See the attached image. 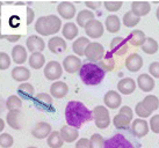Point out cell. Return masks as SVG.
Wrapping results in <instances>:
<instances>
[{
  "label": "cell",
  "instance_id": "38",
  "mask_svg": "<svg viewBox=\"0 0 159 148\" xmlns=\"http://www.w3.org/2000/svg\"><path fill=\"white\" fill-rule=\"evenodd\" d=\"M6 107L9 111H13V110H20L22 107V100L19 97L18 95H11L6 100Z\"/></svg>",
  "mask_w": 159,
  "mask_h": 148
},
{
  "label": "cell",
  "instance_id": "18",
  "mask_svg": "<svg viewBox=\"0 0 159 148\" xmlns=\"http://www.w3.org/2000/svg\"><path fill=\"white\" fill-rule=\"evenodd\" d=\"M69 93V87L63 81H55L50 87V95L55 98H63Z\"/></svg>",
  "mask_w": 159,
  "mask_h": 148
},
{
  "label": "cell",
  "instance_id": "6",
  "mask_svg": "<svg viewBox=\"0 0 159 148\" xmlns=\"http://www.w3.org/2000/svg\"><path fill=\"white\" fill-rule=\"evenodd\" d=\"M103 148H136V147L123 134L117 133V134L113 135L109 139L105 140Z\"/></svg>",
  "mask_w": 159,
  "mask_h": 148
},
{
  "label": "cell",
  "instance_id": "32",
  "mask_svg": "<svg viewBox=\"0 0 159 148\" xmlns=\"http://www.w3.org/2000/svg\"><path fill=\"white\" fill-rule=\"evenodd\" d=\"M94 13L89 9H84V11H80L78 15H77V19L75 21L78 23V26L81 27V28H85V26L89 23V21L94 20Z\"/></svg>",
  "mask_w": 159,
  "mask_h": 148
},
{
  "label": "cell",
  "instance_id": "17",
  "mask_svg": "<svg viewBox=\"0 0 159 148\" xmlns=\"http://www.w3.org/2000/svg\"><path fill=\"white\" fill-rule=\"evenodd\" d=\"M125 67L130 72H138L143 67V58L138 53H131L125 59Z\"/></svg>",
  "mask_w": 159,
  "mask_h": 148
},
{
  "label": "cell",
  "instance_id": "2",
  "mask_svg": "<svg viewBox=\"0 0 159 148\" xmlns=\"http://www.w3.org/2000/svg\"><path fill=\"white\" fill-rule=\"evenodd\" d=\"M79 75L81 81L86 86H97L106 76V72L100 66L94 63H86L81 66L79 71Z\"/></svg>",
  "mask_w": 159,
  "mask_h": 148
},
{
  "label": "cell",
  "instance_id": "44",
  "mask_svg": "<svg viewBox=\"0 0 159 148\" xmlns=\"http://www.w3.org/2000/svg\"><path fill=\"white\" fill-rule=\"evenodd\" d=\"M122 1H105L103 2V6H105V8L108 11V12H117L121 9L122 7Z\"/></svg>",
  "mask_w": 159,
  "mask_h": 148
},
{
  "label": "cell",
  "instance_id": "26",
  "mask_svg": "<svg viewBox=\"0 0 159 148\" xmlns=\"http://www.w3.org/2000/svg\"><path fill=\"white\" fill-rule=\"evenodd\" d=\"M145 34L142 30H139V29H136V30L131 31L128 35L127 42H129L133 46H142L144 44V42H145Z\"/></svg>",
  "mask_w": 159,
  "mask_h": 148
},
{
  "label": "cell",
  "instance_id": "7",
  "mask_svg": "<svg viewBox=\"0 0 159 148\" xmlns=\"http://www.w3.org/2000/svg\"><path fill=\"white\" fill-rule=\"evenodd\" d=\"M62 64H59L58 61L51 60L44 66V76L50 81H57L58 79L62 76Z\"/></svg>",
  "mask_w": 159,
  "mask_h": 148
},
{
  "label": "cell",
  "instance_id": "16",
  "mask_svg": "<svg viewBox=\"0 0 159 148\" xmlns=\"http://www.w3.org/2000/svg\"><path fill=\"white\" fill-rule=\"evenodd\" d=\"M103 102L106 104L107 108L109 109H117L121 103H122V97L115 90H109L106 93V95L103 97Z\"/></svg>",
  "mask_w": 159,
  "mask_h": 148
},
{
  "label": "cell",
  "instance_id": "22",
  "mask_svg": "<svg viewBox=\"0 0 159 148\" xmlns=\"http://www.w3.org/2000/svg\"><path fill=\"white\" fill-rule=\"evenodd\" d=\"M59 134L62 137L63 141H65V142H75V140L78 139V137H79V132L77 128L72 126H69V125H64V126L61 128L59 131Z\"/></svg>",
  "mask_w": 159,
  "mask_h": 148
},
{
  "label": "cell",
  "instance_id": "37",
  "mask_svg": "<svg viewBox=\"0 0 159 148\" xmlns=\"http://www.w3.org/2000/svg\"><path fill=\"white\" fill-rule=\"evenodd\" d=\"M142 102L150 112H153L157 109H159V100L158 97L155 95H148L146 97H144V100Z\"/></svg>",
  "mask_w": 159,
  "mask_h": 148
},
{
  "label": "cell",
  "instance_id": "52",
  "mask_svg": "<svg viewBox=\"0 0 159 148\" xmlns=\"http://www.w3.org/2000/svg\"><path fill=\"white\" fill-rule=\"evenodd\" d=\"M85 5H86L89 9H97L101 6V2H100V1H94V2H93V1H87V2H85Z\"/></svg>",
  "mask_w": 159,
  "mask_h": 148
},
{
  "label": "cell",
  "instance_id": "1",
  "mask_svg": "<svg viewBox=\"0 0 159 148\" xmlns=\"http://www.w3.org/2000/svg\"><path fill=\"white\" fill-rule=\"evenodd\" d=\"M92 119V111L79 101H70L65 107V120L69 126L78 130L85 123L91 122Z\"/></svg>",
  "mask_w": 159,
  "mask_h": 148
},
{
  "label": "cell",
  "instance_id": "27",
  "mask_svg": "<svg viewBox=\"0 0 159 148\" xmlns=\"http://www.w3.org/2000/svg\"><path fill=\"white\" fill-rule=\"evenodd\" d=\"M12 78L18 82H25L30 78V71L25 66H16L12 71Z\"/></svg>",
  "mask_w": 159,
  "mask_h": 148
},
{
  "label": "cell",
  "instance_id": "19",
  "mask_svg": "<svg viewBox=\"0 0 159 148\" xmlns=\"http://www.w3.org/2000/svg\"><path fill=\"white\" fill-rule=\"evenodd\" d=\"M136 81L131 78H124L117 83V90L123 95H130L136 89Z\"/></svg>",
  "mask_w": 159,
  "mask_h": 148
},
{
  "label": "cell",
  "instance_id": "30",
  "mask_svg": "<svg viewBox=\"0 0 159 148\" xmlns=\"http://www.w3.org/2000/svg\"><path fill=\"white\" fill-rule=\"evenodd\" d=\"M28 61H29L30 67L34 70H40L43 66H45V57L42 52L31 53Z\"/></svg>",
  "mask_w": 159,
  "mask_h": 148
},
{
  "label": "cell",
  "instance_id": "12",
  "mask_svg": "<svg viewBox=\"0 0 159 148\" xmlns=\"http://www.w3.org/2000/svg\"><path fill=\"white\" fill-rule=\"evenodd\" d=\"M26 46H27V50L31 53L42 52L45 49V42L43 41V38H41L39 36L31 35L27 38Z\"/></svg>",
  "mask_w": 159,
  "mask_h": 148
},
{
  "label": "cell",
  "instance_id": "29",
  "mask_svg": "<svg viewBox=\"0 0 159 148\" xmlns=\"http://www.w3.org/2000/svg\"><path fill=\"white\" fill-rule=\"evenodd\" d=\"M89 44V39L87 37H78L73 42V44H72V50L77 54V57L84 56L85 50H86Z\"/></svg>",
  "mask_w": 159,
  "mask_h": 148
},
{
  "label": "cell",
  "instance_id": "28",
  "mask_svg": "<svg viewBox=\"0 0 159 148\" xmlns=\"http://www.w3.org/2000/svg\"><path fill=\"white\" fill-rule=\"evenodd\" d=\"M105 27H106V30L108 33H111V34H115L120 30L121 28V21H120V18L117 15H108L106 18V21H105Z\"/></svg>",
  "mask_w": 159,
  "mask_h": 148
},
{
  "label": "cell",
  "instance_id": "40",
  "mask_svg": "<svg viewBox=\"0 0 159 148\" xmlns=\"http://www.w3.org/2000/svg\"><path fill=\"white\" fill-rule=\"evenodd\" d=\"M105 145V139L101 134L95 133L89 139V148H103Z\"/></svg>",
  "mask_w": 159,
  "mask_h": 148
},
{
  "label": "cell",
  "instance_id": "5",
  "mask_svg": "<svg viewBox=\"0 0 159 148\" xmlns=\"http://www.w3.org/2000/svg\"><path fill=\"white\" fill-rule=\"evenodd\" d=\"M87 59L89 60V63H94L98 64L99 61H101L105 57V48L102 46V44L97 43V42H89V44L87 45V48L85 50L84 54Z\"/></svg>",
  "mask_w": 159,
  "mask_h": 148
},
{
  "label": "cell",
  "instance_id": "51",
  "mask_svg": "<svg viewBox=\"0 0 159 148\" xmlns=\"http://www.w3.org/2000/svg\"><path fill=\"white\" fill-rule=\"evenodd\" d=\"M1 38L14 43V42H18L19 39L21 38V35H1Z\"/></svg>",
  "mask_w": 159,
  "mask_h": 148
},
{
  "label": "cell",
  "instance_id": "34",
  "mask_svg": "<svg viewBox=\"0 0 159 148\" xmlns=\"http://www.w3.org/2000/svg\"><path fill=\"white\" fill-rule=\"evenodd\" d=\"M131 122L129 118H127L125 116L121 115V113H117L116 116H114L113 118V124L116 128L119 130H128L130 128V125H131Z\"/></svg>",
  "mask_w": 159,
  "mask_h": 148
},
{
  "label": "cell",
  "instance_id": "42",
  "mask_svg": "<svg viewBox=\"0 0 159 148\" xmlns=\"http://www.w3.org/2000/svg\"><path fill=\"white\" fill-rule=\"evenodd\" d=\"M14 144L13 137L9 133H1L0 135V146L2 148H11Z\"/></svg>",
  "mask_w": 159,
  "mask_h": 148
},
{
  "label": "cell",
  "instance_id": "14",
  "mask_svg": "<svg viewBox=\"0 0 159 148\" xmlns=\"http://www.w3.org/2000/svg\"><path fill=\"white\" fill-rule=\"evenodd\" d=\"M57 12L59 16L65 20H71L75 15V6L70 1H62L57 6Z\"/></svg>",
  "mask_w": 159,
  "mask_h": 148
},
{
  "label": "cell",
  "instance_id": "48",
  "mask_svg": "<svg viewBox=\"0 0 159 148\" xmlns=\"http://www.w3.org/2000/svg\"><path fill=\"white\" fill-rule=\"evenodd\" d=\"M119 113H121V115H123V116H125V117L129 118L130 120H133L134 111H133V109H131L130 107H127V105H124V107H122V108L120 109Z\"/></svg>",
  "mask_w": 159,
  "mask_h": 148
},
{
  "label": "cell",
  "instance_id": "23",
  "mask_svg": "<svg viewBox=\"0 0 159 148\" xmlns=\"http://www.w3.org/2000/svg\"><path fill=\"white\" fill-rule=\"evenodd\" d=\"M35 104L43 110H49L52 108V97L47 93H40L34 97Z\"/></svg>",
  "mask_w": 159,
  "mask_h": 148
},
{
  "label": "cell",
  "instance_id": "39",
  "mask_svg": "<svg viewBox=\"0 0 159 148\" xmlns=\"http://www.w3.org/2000/svg\"><path fill=\"white\" fill-rule=\"evenodd\" d=\"M123 24L125 27H128V28H134L135 26H137L139 21H141V18H137L136 15H134L131 13V11L130 12H127V13L124 14L123 16Z\"/></svg>",
  "mask_w": 159,
  "mask_h": 148
},
{
  "label": "cell",
  "instance_id": "20",
  "mask_svg": "<svg viewBox=\"0 0 159 148\" xmlns=\"http://www.w3.org/2000/svg\"><path fill=\"white\" fill-rule=\"evenodd\" d=\"M51 132L52 131H51L50 124L45 122H41L35 125V127L31 131V134L34 135L36 139H45V138H48Z\"/></svg>",
  "mask_w": 159,
  "mask_h": 148
},
{
  "label": "cell",
  "instance_id": "25",
  "mask_svg": "<svg viewBox=\"0 0 159 148\" xmlns=\"http://www.w3.org/2000/svg\"><path fill=\"white\" fill-rule=\"evenodd\" d=\"M12 58L13 61L18 65H22L23 63L27 60L28 54H27V49L22 45H15L12 49Z\"/></svg>",
  "mask_w": 159,
  "mask_h": 148
},
{
  "label": "cell",
  "instance_id": "10",
  "mask_svg": "<svg viewBox=\"0 0 159 148\" xmlns=\"http://www.w3.org/2000/svg\"><path fill=\"white\" fill-rule=\"evenodd\" d=\"M81 66H83V63H81L79 57L77 56H67L63 60V64H62L63 70H65L67 73L70 74L77 73L78 71H80Z\"/></svg>",
  "mask_w": 159,
  "mask_h": 148
},
{
  "label": "cell",
  "instance_id": "8",
  "mask_svg": "<svg viewBox=\"0 0 159 148\" xmlns=\"http://www.w3.org/2000/svg\"><path fill=\"white\" fill-rule=\"evenodd\" d=\"M85 33L87 35V38H100L102 35H103V31H105V28H103V24L99 20H92L89 21L86 26H85Z\"/></svg>",
  "mask_w": 159,
  "mask_h": 148
},
{
  "label": "cell",
  "instance_id": "33",
  "mask_svg": "<svg viewBox=\"0 0 159 148\" xmlns=\"http://www.w3.org/2000/svg\"><path fill=\"white\" fill-rule=\"evenodd\" d=\"M18 93H19V97L21 98L22 97L23 100H29L34 96V93H35V89L31 86L30 83L25 82L19 85L18 87Z\"/></svg>",
  "mask_w": 159,
  "mask_h": 148
},
{
  "label": "cell",
  "instance_id": "24",
  "mask_svg": "<svg viewBox=\"0 0 159 148\" xmlns=\"http://www.w3.org/2000/svg\"><path fill=\"white\" fill-rule=\"evenodd\" d=\"M7 124L12 127L13 130H21V111L20 110H13L8 111L6 116Z\"/></svg>",
  "mask_w": 159,
  "mask_h": 148
},
{
  "label": "cell",
  "instance_id": "41",
  "mask_svg": "<svg viewBox=\"0 0 159 148\" xmlns=\"http://www.w3.org/2000/svg\"><path fill=\"white\" fill-rule=\"evenodd\" d=\"M98 65L100 66L105 72H107V71H111L113 70V67H114V60H113V58H111L109 54H107V56L103 57V59H102L101 61L98 63Z\"/></svg>",
  "mask_w": 159,
  "mask_h": 148
},
{
  "label": "cell",
  "instance_id": "49",
  "mask_svg": "<svg viewBox=\"0 0 159 148\" xmlns=\"http://www.w3.org/2000/svg\"><path fill=\"white\" fill-rule=\"evenodd\" d=\"M34 19H35V13H34L33 8L31 7H27V24L30 26L33 21H34Z\"/></svg>",
  "mask_w": 159,
  "mask_h": 148
},
{
  "label": "cell",
  "instance_id": "55",
  "mask_svg": "<svg viewBox=\"0 0 159 148\" xmlns=\"http://www.w3.org/2000/svg\"><path fill=\"white\" fill-rule=\"evenodd\" d=\"M28 148H37V147H28Z\"/></svg>",
  "mask_w": 159,
  "mask_h": 148
},
{
  "label": "cell",
  "instance_id": "11",
  "mask_svg": "<svg viewBox=\"0 0 159 148\" xmlns=\"http://www.w3.org/2000/svg\"><path fill=\"white\" fill-rule=\"evenodd\" d=\"M48 48L50 52L55 53V54H61L67 49V44L65 39L59 36H53L49 39Z\"/></svg>",
  "mask_w": 159,
  "mask_h": 148
},
{
  "label": "cell",
  "instance_id": "35",
  "mask_svg": "<svg viewBox=\"0 0 159 148\" xmlns=\"http://www.w3.org/2000/svg\"><path fill=\"white\" fill-rule=\"evenodd\" d=\"M47 144L50 148H61L64 144L58 131H52L47 138Z\"/></svg>",
  "mask_w": 159,
  "mask_h": 148
},
{
  "label": "cell",
  "instance_id": "54",
  "mask_svg": "<svg viewBox=\"0 0 159 148\" xmlns=\"http://www.w3.org/2000/svg\"><path fill=\"white\" fill-rule=\"evenodd\" d=\"M156 16H157V19H158V21H159V7H158V9H157V12H156Z\"/></svg>",
  "mask_w": 159,
  "mask_h": 148
},
{
  "label": "cell",
  "instance_id": "21",
  "mask_svg": "<svg viewBox=\"0 0 159 148\" xmlns=\"http://www.w3.org/2000/svg\"><path fill=\"white\" fill-rule=\"evenodd\" d=\"M151 11V5L148 1H134L131 4V13L137 18L144 16L149 14Z\"/></svg>",
  "mask_w": 159,
  "mask_h": 148
},
{
  "label": "cell",
  "instance_id": "45",
  "mask_svg": "<svg viewBox=\"0 0 159 148\" xmlns=\"http://www.w3.org/2000/svg\"><path fill=\"white\" fill-rule=\"evenodd\" d=\"M9 66H11V57L6 52H0V68L5 71Z\"/></svg>",
  "mask_w": 159,
  "mask_h": 148
},
{
  "label": "cell",
  "instance_id": "47",
  "mask_svg": "<svg viewBox=\"0 0 159 148\" xmlns=\"http://www.w3.org/2000/svg\"><path fill=\"white\" fill-rule=\"evenodd\" d=\"M150 128L153 133H159V115H155L152 116L150 119Z\"/></svg>",
  "mask_w": 159,
  "mask_h": 148
},
{
  "label": "cell",
  "instance_id": "46",
  "mask_svg": "<svg viewBox=\"0 0 159 148\" xmlns=\"http://www.w3.org/2000/svg\"><path fill=\"white\" fill-rule=\"evenodd\" d=\"M149 73L152 78L159 79V61H153L149 66Z\"/></svg>",
  "mask_w": 159,
  "mask_h": 148
},
{
  "label": "cell",
  "instance_id": "43",
  "mask_svg": "<svg viewBox=\"0 0 159 148\" xmlns=\"http://www.w3.org/2000/svg\"><path fill=\"white\" fill-rule=\"evenodd\" d=\"M135 112H136L137 116H138L139 118H142V119L150 117L151 113H152V112H150L149 110L146 109L145 107H144L143 102H139V103H137V104H136V108H135Z\"/></svg>",
  "mask_w": 159,
  "mask_h": 148
},
{
  "label": "cell",
  "instance_id": "53",
  "mask_svg": "<svg viewBox=\"0 0 159 148\" xmlns=\"http://www.w3.org/2000/svg\"><path fill=\"white\" fill-rule=\"evenodd\" d=\"M5 128V120L4 119H0V131H4Z\"/></svg>",
  "mask_w": 159,
  "mask_h": 148
},
{
  "label": "cell",
  "instance_id": "31",
  "mask_svg": "<svg viewBox=\"0 0 159 148\" xmlns=\"http://www.w3.org/2000/svg\"><path fill=\"white\" fill-rule=\"evenodd\" d=\"M78 33H79V29H78L77 24L73 23V22H66L62 28L63 36L66 39H69V41L75 39L78 36Z\"/></svg>",
  "mask_w": 159,
  "mask_h": 148
},
{
  "label": "cell",
  "instance_id": "50",
  "mask_svg": "<svg viewBox=\"0 0 159 148\" xmlns=\"http://www.w3.org/2000/svg\"><path fill=\"white\" fill-rule=\"evenodd\" d=\"M75 148H89V139H86V138L79 139L75 144Z\"/></svg>",
  "mask_w": 159,
  "mask_h": 148
},
{
  "label": "cell",
  "instance_id": "4",
  "mask_svg": "<svg viewBox=\"0 0 159 148\" xmlns=\"http://www.w3.org/2000/svg\"><path fill=\"white\" fill-rule=\"evenodd\" d=\"M92 115L98 128L103 130V128L109 126V124H111V116H109V111L107 110L106 107H103V105L95 107L92 111Z\"/></svg>",
  "mask_w": 159,
  "mask_h": 148
},
{
  "label": "cell",
  "instance_id": "13",
  "mask_svg": "<svg viewBox=\"0 0 159 148\" xmlns=\"http://www.w3.org/2000/svg\"><path fill=\"white\" fill-rule=\"evenodd\" d=\"M136 85L138 86V88L141 89L142 92L150 93V92H152V90H153L156 82H155V80H153V78L151 76L150 74L143 73V74H141L138 78H137Z\"/></svg>",
  "mask_w": 159,
  "mask_h": 148
},
{
  "label": "cell",
  "instance_id": "36",
  "mask_svg": "<svg viewBox=\"0 0 159 148\" xmlns=\"http://www.w3.org/2000/svg\"><path fill=\"white\" fill-rule=\"evenodd\" d=\"M142 50H143V52H145L146 54H153L158 51V42L156 41V39L151 38V37H146L145 42L144 44L141 46Z\"/></svg>",
  "mask_w": 159,
  "mask_h": 148
},
{
  "label": "cell",
  "instance_id": "3",
  "mask_svg": "<svg viewBox=\"0 0 159 148\" xmlns=\"http://www.w3.org/2000/svg\"><path fill=\"white\" fill-rule=\"evenodd\" d=\"M62 28V20L57 15L41 16L35 23V30L41 36H50L57 34Z\"/></svg>",
  "mask_w": 159,
  "mask_h": 148
},
{
  "label": "cell",
  "instance_id": "15",
  "mask_svg": "<svg viewBox=\"0 0 159 148\" xmlns=\"http://www.w3.org/2000/svg\"><path fill=\"white\" fill-rule=\"evenodd\" d=\"M128 42L123 37H115L111 42V50L114 54L122 56L128 51Z\"/></svg>",
  "mask_w": 159,
  "mask_h": 148
},
{
  "label": "cell",
  "instance_id": "9",
  "mask_svg": "<svg viewBox=\"0 0 159 148\" xmlns=\"http://www.w3.org/2000/svg\"><path fill=\"white\" fill-rule=\"evenodd\" d=\"M130 130H131V133L135 137H137V138H143L144 135H146L149 133L150 127H149V124H148L146 120L142 119V118H137V119H134L133 122H131Z\"/></svg>",
  "mask_w": 159,
  "mask_h": 148
}]
</instances>
